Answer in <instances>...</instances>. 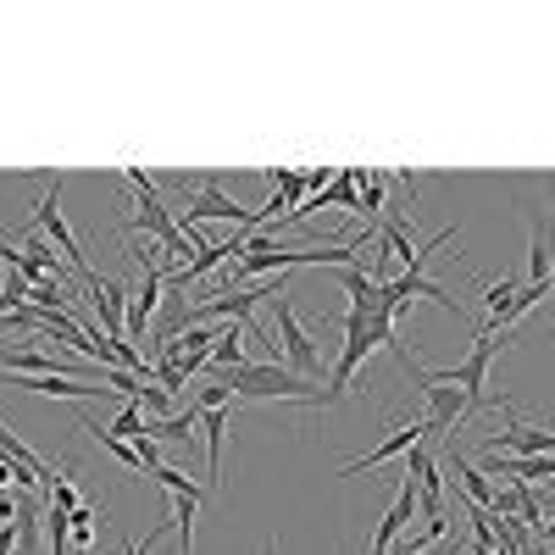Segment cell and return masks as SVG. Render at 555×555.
Here are the masks:
<instances>
[{
    "label": "cell",
    "mask_w": 555,
    "mask_h": 555,
    "mask_svg": "<svg viewBox=\"0 0 555 555\" xmlns=\"http://www.w3.org/2000/svg\"><path fill=\"white\" fill-rule=\"evenodd\" d=\"M322 206H339V211H361V201H356V172L350 167H339V178L322 190Z\"/></svg>",
    "instance_id": "13"
},
{
    "label": "cell",
    "mask_w": 555,
    "mask_h": 555,
    "mask_svg": "<svg viewBox=\"0 0 555 555\" xmlns=\"http://www.w3.org/2000/svg\"><path fill=\"white\" fill-rule=\"evenodd\" d=\"M122 178L133 183V206H128V211H133V228H145V234H151L156 245H167L172 256H190L195 240H183V228H178L172 206L156 195V178H151L145 167H133V162L122 167Z\"/></svg>",
    "instance_id": "2"
},
{
    "label": "cell",
    "mask_w": 555,
    "mask_h": 555,
    "mask_svg": "<svg viewBox=\"0 0 555 555\" xmlns=\"http://www.w3.org/2000/svg\"><path fill=\"white\" fill-rule=\"evenodd\" d=\"M228 389H234L240 400H300V405H322V389L300 373H289V366L278 361H245L240 373H217Z\"/></svg>",
    "instance_id": "1"
},
{
    "label": "cell",
    "mask_w": 555,
    "mask_h": 555,
    "mask_svg": "<svg viewBox=\"0 0 555 555\" xmlns=\"http://www.w3.org/2000/svg\"><path fill=\"white\" fill-rule=\"evenodd\" d=\"M389 555H455V539H450V544H428V550H411V544H395Z\"/></svg>",
    "instance_id": "21"
},
{
    "label": "cell",
    "mask_w": 555,
    "mask_h": 555,
    "mask_svg": "<svg viewBox=\"0 0 555 555\" xmlns=\"http://www.w3.org/2000/svg\"><path fill=\"white\" fill-rule=\"evenodd\" d=\"M339 284H345V295H350V306H361L366 295H373V284L378 278L366 272V267H339Z\"/></svg>",
    "instance_id": "16"
},
{
    "label": "cell",
    "mask_w": 555,
    "mask_h": 555,
    "mask_svg": "<svg viewBox=\"0 0 555 555\" xmlns=\"http://www.w3.org/2000/svg\"><path fill=\"white\" fill-rule=\"evenodd\" d=\"M34 228H44V234L56 240L62 261H67L78 278H83V272H95V267H89V256L78 250V240H73L67 217H62V178H51V183H44V195H39V206H34Z\"/></svg>",
    "instance_id": "5"
},
{
    "label": "cell",
    "mask_w": 555,
    "mask_h": 555,
    "mask_svg": "<svg viewBox=\"0 0 555 555\" xmlns=\"http://www.w3.org/2000/svg\"><path fill=\"white\" fill-rule=\"evenodd\" d=\"M267 183H272V195L284 201L289 211H295V206L311 195V190H306V172H289V167H272V172H267Z\"/></svg>",
    "instance_id": "12"
},
{
    "label": "cell",
    "mask_w": 555,
    "mask_h": 555,
    "mask_svg": "<svg viewBox=\"0 0 555 555\" xmlns=\"http://www.w3.org/2000/svg\"><path fill=\"white\" fill-rule=\"evenodd\" d=\"M494 339H473V356L467 361H455V366H434V373L444 378V384H461L478 405H483V389H489V361H494Z\"/></svg>",
    "instance_id": "10"
},
{
    "label": "cell",
    "mask_w": 555,
    "mask_h": 555,
    "mask_svg": "<svg viewBox=\"0 0 555 555\" xmlns=\"http://www.w3.org/2000/svg\"><path fill=\"white\" fill-rule=\"evenodd\" d=\"M400 366L411 373V384L423 389V405H428V428L434 434H455L461 423H467V416L478 411V400L461 389V384H444L434 366H423V361H411V356H400Z\"/></svg>",
    "instance_id": "3"
},
{
    "label": "cell",
    "mask_w": 555,
    "mask_h": 555,
    "mask_svg": "<svg viewBox=\"0 0 555 555\" xmlns=\"http://www.w3.org/2000/svg\"><path fill=\"white\" fill-rule=\"evenodd\" d=\"M0 555H17V522H0Z\"/></svg>",
    "instance_id": "22"
},
{
    "label": "cell",
    "mask_w": 555,
    "mask_h": 555,
    "mask_svg": "<svg viewBox=\"0 0 555 555\" xmlns=\"http://www.w3.org/2000/svg\"><path fill=\"white\" fill-rule=\"evenodd\" d=\"M51 505H62V512H78V505H83L78 489H73V478H56V483H51Z\"/></svg>",
    "instance_id": "20"
},
{
    "label": "cell",
    "mask_w": 555,
    "mask_h": 555,
    "mask_svg": "<svg viewBox=\"0 0 555 555\" xmlns=\"http://www.w3.org/2000/svg\"><path fill=\"white\" fill-rule=\"evenodd\" d=\"M550 494H555V483H550Z\"/></svg>",
    "instance_id": "26"
},
{
    "label": "cell",
    "mask_w": 555,
    "mask_h": 555,
    "mask_svg": "<svg viewBox=\"0 0 555 555\" xmlns=\"http://www.w3.org/2000/svg\"><path fill=\"white\" fill-rule=\"evenodd\" d=\"M272 311H278V356L289 361V373H300V378H322V350L311 345V334L295 322V306H289V295H278L272 300Z\"/></svg>",
    "instance_id": "4"
},
{
    "label": "cell",
    "mask_w": 555,
    "mask_h": 555,
    "mask_svg": "<svg viewBox=\"0 0 555 555\" xmlns=\"http://www.w3.org/2000/svg\"><path fill=\"white\" fill-rule=\"evenodd\" d=\"M78 284H83V295L95 300V311H101V334L106 339H122V322H128V300L133 295L117 284V278H101V272H83Z\"/></svg>",
    "instance_id": "8"
},
{
    "label": "cell",
    "mask_w": 555,
    "mask_h": 555,
    "mask_svg": "<svg viewBox=\"0 0 555 555\" xmlns=\"http://www.w3.org/2000/svg\"><path fill=\"white\" fill-rule=\"evenodd\" d=\"M245 345H250V334L228 322V328L217 334V345H211V366H217V373H240V366H245Z\"/></svg>",
    "instance_id": "11"
},
{
    "label": "cell",
    "mask_w": 555,
    "mask_h": 555,
    "mask_svg": "<svg viewBox=\"0 0 555 555\" xmlns=\"http://www.w3.org/2000/svg\"><path fill=\"white\" fill-rule=\"evenodd\" d=\"M17 505H23V500H12V494H0V522H17Z\"/></svg>",
    "instance_id": "23"
},
{
    "label": "cell",
    "mask_w": 555,
    "mask_h": 555,
    "mask_svg": "<svg viewBox=\"0 0 555 555\" xmlns=\"http://www.w3.org/2000/svg\"><path fill=\"white\" fill-rule=\"evenodd\" d=\"M95 522H101V505H78V512H73V544L83 555L95 550Z\"/></svg>",
    "instance_id": "15"
},
{
    "label": "cell",
    "mask_w": 555,
    "mask_h": 555,
    "mask_svg": "<svg viewBox=\"0 0 555 555\" xmlns=\"http://www.w3.org/2000/svg\"><path fill=\"white\" fill-rule=\"evenodd\" d=\"M261 555H278V539H267V544H261Z\"/></svg>",
    "instance_id": "25"
},
{
    "label": "cell",
    "mask_w": 555,
    "mask_h": 555,
    "mask_svg": "<svg viewBox=\"0 0 555 555\" xmlns=\"http://www.w3.org/2000/svg\"><path fill=\"white\" fill-rule=\"evenodd\" d=\"M145 428H151V423H145V411H139V400H128V405H122V416H117V423H112L106 434H112V439H122V444H133Z\"/></svg>",
    "instance_id": "14"
},
{
    "label": "cell",
    "mask_w": 555,
    "mask_h": 555,
    "mask_svg": "<svg viewBox=\"0 0 555 555\" xmlns=\"http://www.w3.org/2000/svg\"><path fill=\"white\" fill-rule=\"evenodd\" d=\"M195 405H201V411H234V389H228L222 378H211V384H201Z\"/></svg>",
    "instance_id": "17"
},
{
    "label": "cell",
    "mask_w": 555,
    "mask_h": 555,
    "mask_svg": "<svg viewBox=\"0 0 555 555\" xmlns=\"http://www.w3.org/2000/svg\"><path fill=\"white\" fill-rule=\"evenodd\" d=\"M122 555H145V544H122Z\"/></svg>",
    "instance_id": "24"
},
{
    "label": "cell",
    "mask_w": 555,
    "mask_h": 555,
    "mask_svg": "<svg viewBox=\"0 0 555 555\" xmlns=\"http://www.w3.org/2000/svg\"><path fill=\"white\" fill-rule=\"evenodd\" d=\"M156 384H162L167 395H178L183 384H190V373H183V361H156Z\"/></svg>",
    "instance_id": "18"
},
{
    "label": "cell",
    "mask_w": 555,
    "mask_h": 555,
    "mask_svg": "<svg viewBox=\"0 0 555 555\" xmlns=\"http://www.w3.org/2000/svg\"><path fill=\"white\" fill-rule=\"evenodd\" d=\"M7 483H17V489H34L39 478H34L28 467H17V461H7V455H0V489H7Z\"/></svg>",
    "instance_id": "19"
},
{
    "label": "cell",
    "mask_w": 555,
    "mask_h": 555,
    "mask_svg": "<svg viewBox=\"0 0 555 555\" xmlns=\"http://www.w3.org/2000/svg\"><path fill=\"white\" fill-rule=\"evenodd\" d=\"M434 428H428V416H416V423L411 428H389L373 450H366V455H356V461H345V467H339V478H361V473H373V467H384V461H395V455H405V450H416V444H423Z\"/></svg>",
    "instance_id": "6"
},
{
    "label": "cell",
    "mask_w": 555,
    "mask_h": 555,
    "mask_svg": "<svg viewBox=\"0 0 555 555\" xmlns=\"http://www.w3.org/2000/svg\"><path fill=\"white\" fill-rule=\"evenodd\" d=\"M528 284H555V222L528 206Z\"/></svg>",
    "instance_id": "9"
},
{
    "label": "cell",
    "mask_w": 555,
    "mask_h": 555,
    "mask_svg": "<svg viewBox=\"0 0 555 555\" xmlns=\"http://www.w3.org/2000/svg\"><path fill=\"white\" fill-rule=\"evenodd\" d=\"M500 411H505V434H489L494 455H555V434L550 428H528L512 400H500Z\"/></svg>",
    "instance_id": "7"
}]
</instances>
